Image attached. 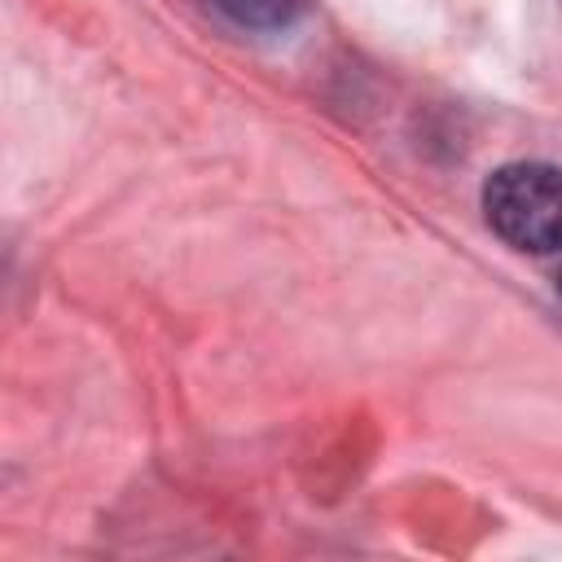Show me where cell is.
I'll return each instance as SVG.
<instances>
[{
    "instance_id": "6da1fadb",
    "label": "cell",
    "mask_w": 562,
    "mask_h": 562,
    "mask_svg": "<svg viewBox=\"0 0 562 562\" xmlns=\"http://www.w3.org/2000/svg\"><path fill=\"white\" fill-rule=\"evenodd\" d=\"M483 215L501 241L514 250H558L562 246V167L553 162H509L483 184Z\"/></svg>"
},
{
    "instance_id": "7a4b0ae2",
    "label": "cell",
    "mask_w": 562,
    "mask_h": 562,
    "mask_svg": "<svg viewBox=\"0 0 562 562\" xmlns=\"http://www.w3.org/2000/svg\"><path fill=\"white\" fill-rule=\"evenodd\" d=\"M215 9L246 31H281L294 22L303 0H215Z\"/></svg>"
},
{
    "instance_id": "3957f363",
    "label": "cell",
    "mask_w": 562,
    "mask_h": 562,
    "mask_svg": "<svg viewBox=\"0 0 562 562\" xmlns=\"http://www.w3.org/2000/svg\"><path fill=\"white\" fill-rule=\"evenodd\" d=\"M558 290H562V281H558Z\"/></svg>"
}]
</instances>
